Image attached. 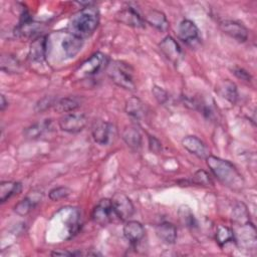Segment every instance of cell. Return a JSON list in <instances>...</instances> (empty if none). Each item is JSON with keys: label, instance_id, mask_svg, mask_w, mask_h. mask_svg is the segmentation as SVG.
<instances>
[{"label": "cell", "instance_id": "6da1fadb", "mask_svg": "<svg viewBox=\"0 0 257 257\" xmlns=\"http://www.w3.org/2000/svg\"><path fill=\"white\" fill-rule=\"evenodd\" d=\"M205 160L210 171L223 185L234 191L243 188L244 180L232 163L210 155Z\"/></svg>", "mask_w": 257, "mask_h": 257}, {"label": "cell", "instance_id": "7a4b0ae2", "mask_svg": "<svg viewBox=\"0 0 257 257\" xmlns=\"http://www.w3.org/2000/svg\"><path fill=\"white\" fill-rule=\"evenodd\" d=\"M99 23V12L93 6H86L74 13L68 22V33L85 39L97 28Z\"/></svg>", "mask_w": 257, "mask_h": 257}, {"label": "cell", "instance_id": "3957f363", "mask_svg": "<svg viewBox=\"0 0 257 257\" xmlns=\"http://www.w3.org/2000/svg\"><path fill=\"white\" fill-rule=\"evenodd\" d=\"M106 71L108 77L119 87L127 90L135 89L134 69L130 64L120 60H113L108 62Z\"/></svg>", "mask_w": 257, "mask_h": 257}, {"label": "cell", "instance_id": "277c9868", "mask_svg": "<svg viewBox=\"0 0 257 257\" xmlns=\"http://www.w3.org/2000/svg\"><path fill=\"white\" fill-rule=\"evenodd\" d=\"M107 64V56L101 52H95L77 67V69L74 71V76L77 78H86L92 76L105 68Z\"/></svg>", "mask_w": 257, "mask_h": 257}, {"label": "cell", "instance_id": "5b68a950", "mask_svg": "<svg viewBox=\"0 0 257 257\" xmlns=\"http://www.w3.org/2000/svg\"><path fill=\"white\" fill-rule=\"evenodd\" d=\"M91 218L94 223L100 226H107L117 218L109 199H101L93 208Z\"/></svg>", "mask_w": 257, "mask_h": 257}, {"label": "cell", "instance_id": "8992f818", "mask_svg": "<svg viewBox=\"0 0 257 257\" xmlns=\"http://www.w3.org/2000/svg\"><path fill=\"white\" fill-rule=\"evenodd\" d=\"M92 138L94 142L101 146L110 145L116 137L115 126L107 121H98L92 126Z\"/></svg>", "mask_w": 257, "mask_h": 257}, {"label": "cell", "instance_id": "52a82bcc", "mask_svg": "<svg viewBox=\"0 0 257 257\" xmlns=\"http://www.w3.org/2000/svg\"><path fill=\"white\" fill-rule=\"evenodd\" d=\"M112 208L117 216V218L121 221H128L131 217L135 213V207L131 201V199L123 193H115L111 199Z\"/></svg>", "mask_w": 257, "mask_h": 257}, {"label": "cell", "instance_id": "ba28073f", "mask_svg": "<svg viewBox=\"0 0 257 257\" xmlns=\"http://www.w3.org/2000/svg\"><path fill=\"white\" fill-rule=\"evenodd\" d=\"M87 117L84 113L80 112H69L60 117L58 124L59 127L66 133L76 134L81 132L86 125Z\"/></svg>", "mask_w": 257, "mask_h": 257}, {"label": "cell", "instance_id": "9c48e42d", "mask_svg": "<svg viewBox=\"0 0 257 257\" xmlns=\"http://www.w3.org/2000/svg\"><path fill=\"white\" fill-rule=\"evenodd\" d=\"M179 38L190 46H195L200 41V33L197 25L188 19L181 21L178 27Z\"/></svg>", "mask_w": 257, "mask_h": 257}, {"label": "cell", "instance_id": "30bf717a", "mask_svg": "<svg viewBox=\"0 0 257 257\" xmlns=\"http://www.w3.org/2000/svg\"><path fill=\"white\" fill-rule=\"evenodd\" d=\"M238 232L235 236V241H238L240 245H243L249 249H255L256 247V230L251 222L246 224L237 225Z\"/></svg>", "mask_w": 257, "mask_h": 257}, {"label": "cell", "instance_id": "8fae6325", "mask_svg": "<svg viewBox=\"0 0 257 257\" xmlns=\"http://www.w3.org/2000/svg\"><path fill=\"white\" fill-rule=\"evenodd\" d=\"M220 29L239 42H245L248 39V29L242 23L233 20H224L220 22Z\"/></svg>", "mask_w": 257, "mask_h": 257}, {"label": "cell", "instance_id": "7c38bea8", "mask_svg": "<svg viewBox=\"0 0 257 257\" xmlns=\"http://www.w3.org/2000/svg\"><path fill=\"white\" fill-rule=\"evenodd\" d=\"M115 18L118 22L131 27H136V28L145 27V19L133 7H125L119 10L116 13Z\"/></svg>", "mask_w": 257, "mask_h": 257}, {"label": "cell", "instance_id": "4fadbf2b", "mask_svg": "<svg viewBox=\"0 0 257 257\" xmlns=\"http://www.w3.org/2000/svg\"><path fill=\"white\" fill-rule=\"evenodd\" d=\"M159 47L163 54L173 63H178L183 56L182 49L178 42L171 36L165 37L161 43L159 44Z\"/></svg>", "mask_w": 257, "mask_h": 257}, {"label": "cell", "instance_id": "5bb4252c", "mask_svg": "<svg viewBox=\"0 0 257 257\" xmlns=\"http://www.w3.org/2000/svg\"><path fill=\"white\" fill-rule=\"evenodd\" d=\"M47 49V37L45 35H39L34 38L30 44L28 59L32 62H43Z\"/></svg>", "mask_w": 257, "mask_h": 257}, {"label": "cell", "instance_id": "9a60e30c", "mask_svg": "<svg viewBox=\"0 0 257 257\" xmlns=\"http://www.w3.org/2000/svg\"><path fill=\"white\" fill-rule=\"evenodd\" d=\"M182 145L189 153L200 159H206L209 156V150L207 146L196 136L185 137L182 140Z\"/></svg>", "mask_w": 257, "mask_h": 257}, {"label": "cell", "instance_id": "2e32d148", "mask_svg": "<svg viewBox=\"0 0 257 257\" xmlns=\"http://www.w3.org/2000/svg\"><path fill=\"white\" fill-rule=\"evenodd\" d=\"M54 131L52 119H44L39 122H35L30 126L26 127L23 132L24 137L30 140H36L45 135H49Z\"/></svg>", "mask_w": 257, "mask_h": 257}, {"label": "cell", "instance_id": "e0dca14e", "mask_svg": "<svg viewBox=\"0 0 257 257\" xmlns=\"http://www.w3.org/2000/svg\"><path fill=\"white\" fill-rule=\"evenodd\" d=\"M41 197H42L41 192H35V191L31 192L27 197H25L15 205L14 212L20 216H26L39 203V201L41 200Z\"/></svg>", "mask_w": 257, "mask_h": 257}, {"label": "cell", "instance_id": "ac0fdd59", "mask_svg": "<svg viewBox=\"0 0 257 257\" xmlns=\"http://www.w3.org/2000/svg\"><path fill=\"white\" fill-rule=\"evenodd\" d=\"M124 109L127 115H130L135 120L141 121L146 117V112H147L146 105L137 96H132L128 99H126Z\"/></svg>", "mask_w": 257, "mask_h": 257}, {"label": "cell", "instance_id": "d6986e66", "mask_svg": "<svg viewBox=\"0 0 257 257\" xmlns=\"http://www.w3.org/2000/svg\"><path fill=\"white\" fill-rule=\"evenodd\" d=\"M83 45V39L70 33H66L61 40V48L67 57H74Z\"/></svg>", "mask_w": 257, "mask_h": 257}, {"label": "cell", "instance_id": "ffe728a7", "mask_svg": "<svg viewBox=\"0 0 257 257\" xmlns=\"http://www.w3.org/2000/svg\"><path fill=\"white\" fill-rule=\"evenodd\" d=\"M123 235L124 237L132 243L137 244L139 243L144 235H145V229L144 226L138 222V221H127L125 225L123 226Z\"/></svg>", "mask_w": 257, "mask_h": 257}, {"label": "cell", "instance_id": "44dd1931", "mask_svg": "<svg viewBox=\"0 0 257 257\" xmlns=\"http://www.w3.org/2000/svg\"><path fill=\"white\" fill-rule=\"evenodd\" d=\"M144 19L148 24H150L151 26L155 27L156 29L162 32H166L169 29L170 24L166 15L159 10H155V9L150 10L146 14Z\"/></svg>", "mask_w": 257, "mask_h": 257}, {"label": "cell", "instance_id": "7402d4cb", "mask_svg": "<svg viewBox=\"0 0 257 257\" xmlns=\"http://www.w3.org/2000/svg\"><path fill=\"white\" fill-rule=\"evenodd\" d=\"M158 238L166 244H174L177 240V229L174 224L164 222L156 227Z\"/></svg>", "mask_w": 257, "mask_h": 257}, {"label": "cell", "instance_id": "603a6c76", "mask_svg": "<svg viewBox=\"0 0 257 257\" xmlns=\"http://www.w3.org/2000/svg\"><path fill=\"white\" fill-rule=\"evenodd\" d=\"M216 91L218 92V94L225 98L227 101L231 102V103H235L238 99V90H237V86L234 82H232L231 80H223L221 81L217 87H216Z\"/></svg>", "mask_w": 257, "mask_h": 257}, {"label": "cell", "instance_id": "cb8c5ba5", "mask_svg": "<svg viewBox=\"0 0 257 257\" xmlns=\"http://www.w3.org/2000/svg\"><path fill=\"white\" fill-rule=\"evenodd\" d=\"M124 143L133 150L138 151L142 147V135L136 126H126L121 135Z\"/></svg>", "mask_w": 257, "mask_h": 257}, {"label": "cell", "instance_id": "d4e9b609", "mask_svg": "<svg viewBox=\"0 0 257 257\" xmlns=\"http://www.w3.org/2000/svg\"><path fill=\"white\" fill-rule=\"evenodd\" d=\"M81 103V99L77 96H67V97H62L59 98L58 100L55 101L54 103V109L57 112H71L73 110H75L77 107L80 106Z\"/></svg>", "mask_w": 257, "mask_h": 257}, {"label": "cell", "instance_id": "484cf974", "mask_svg": "<svg viewBox=\"0 0 257 257\" xmlns=\"http://www.w3.org/2000/svg\"><path fill=\"white\" fill-rule=\"evenodd\" d=\"M40 30V24L31 20L25 21V22H19L18 26L15 28V35L19 36V37H33L36 38L39 35L38 32Z\"/></svg>", "mask_w": 257, "mask_h": 257}, {"label": "cell", "instance_id": "4316f807", "mask_svg": "<svg viewBox=\"0 0 257 257\" xmlns=\"http://www.w3.org/2000/svg\"><path fill=\"white\" fill-rule=\"evenodd\" d=\"M21 184L19 182L5 181L0 184V202L4 203L12 196L21 192Z\"/></svg>", "mask_w": 257, "mask_h": 257}, {"label": "cell", "instance_id": "83f0119b", "mask_svg": "<svg viewBox=\"0 0 257 257\" xmlns=\"http://www.w3.org/2000/svg\"><path fill=\"white\" fill-rule=\"evenodd\" d=\"M232 220L235 225H242L250 222V215L248 213L247 207L243 203H237L233 209Z\"/></svg>", "mask_w": 257, "mask_h": 257}, {"label": "cell", "instance_id": "f1b7e54d", "mask_svg": "<svg viewBox=\"0 0 257 257\" xmlns=\"http://www.w3.org/2000/svg\"><path fill=\"white\" fill-rule=\"evenodd\" d=\"M1 69L7 73H18L20 72L21 65L18 59L13 55L6 54L1 56Z\"/></svg>", "mask_w": 257, "mask_h": 257}, {"label": "cell", "instance_id": "f546056e", "mask_svg": "<svg viewBox=\"0 0 257 257\" xmlns=\"http://www.w3.org/2000/svg\"><path fill=\"white\" fill-rule=\"evenodd\" d=\"M216 240L220 246H224L229 242L235 241L234 231L226 226H218L216 232Z\"/></svg>", "mask_w": 257, "mask_h": 257}, {"label": "cell", "instance_id": "4dcf8cb0", "mask_svg": "<svg viewBox=\"0 0 257 257\" xmlns=\"http://www.w3.org/2000/svg\"><path fill=\"white\" fill-rule=\"evenodd\" d=\"M70 194H71V190L67 187L62 186V187H57V188L52 189L49 192L48 197L51 201H59V200L67 198Z\"/></svg>", "mask_w": 257, "mask_h": 257}, {"label": "cell", "instance_id": "1f68e13d", "mask_svg": "<svg viewBox=\"0 0 257 257\" xmlns=\"http://www.w3.org/2000/svg\"><path fill=\"white\" fill-rule=\"evenodd\" d=\"M192 182L194 184H198V185H202V186H209V185H213V182L210 178V176L208 175L207 172H205L204 170H199L197 171L193 177H192Z\"/></svg>", "mask_w": 257, "mask_h": 257}, {"label": "cell", "instance_id": "d6a6232c", "mask_svg": "<svg viewBox=\"0 0 257 257\" xmlns=\"http://www.w3.org/2000/svg\"><path fill=\"white\" fill-rule=\"evenodd\" d=\"M152 92L155 96V98L158 100V102L160 103H166L169 99V95H168V92L163 89L162 87L158 86V85H154L153 88H152Z\"/></svg>", "mask_w": 257, "mask_h": 257}, {"label": "cell", "instance_id": "836d02e7", "mask_svg": "<svg viewBox=\"0 0 257 257\" xmlns=\"http://www.w3.org/2000/svg\"><path fill=\"white\" fill-rule=\"evenodd\" d=\"M232 71L241 80H244V81H247V82H249L251 80V75L249 74V72L247 70H245L244 68H242V67L234 66L232 68Z\"/></svg>", "mask_w": 257, "mask_h": 257}, {"label": "cell", "instance_id": "e575fe53", "mask_svg": "<svg viewBox=\"0 0 257 257\" xmlns=\"http://www.w3.org/2000/svg\"><path fill=\"white\" fill-rule=\"evenodd\" d=\"M55 102H53V98L51 97H45L43 99H41L37 104H36V107L35 109L37 111H41V110H44L46 108H48L50 105H54Z\"/></svg>", "mask_w": 257, "mask_h": 257}, {"label": "cell", "instance_id": "d590c367", "mask_svg": "<svg viewBox=\"0 0 257 257\" xmlns=\"http://www.w3.org/2000/svg\"><path fill=\"white\" fill-rule=\"evenodd\" d=\"M149 147H150V150L156 154H158L162 151L161 143L159 142L158 139H156L155 137H152V136H149Z\"/></svg>", "mask_w": 257, "mask_h": 257}, {"label": "cell", "instance_id": "8d00e7d4", "mask_svg": "<svg viewBox=\"0 0 257 257\" xmlns=\"http://www.w3.org/2000/svg\"><path fill=\"white\" fill-rule=\"evenodd\" d=\"M81 253L78 252H69V251H61V250H56L51 253L52 256H74V255H80Z\"/></svg>", "mask_w": 257, "mask_h": 257}, {"label": "cell", "instance_id": "74e56055", "mask_svg": "<svg viewBox=\"0 0 257 257\" xmlns=\"http://www.w3.org/2000/svg\"><path fill=\"white\" fill-rule=\"evenodd\" d=\"M7 105H8V101L6 100L5 96L3 94H1V96H0V109L4 110Z\"/></svg>", "mask_w": 257, "mask_h": 257}]
</instances>
